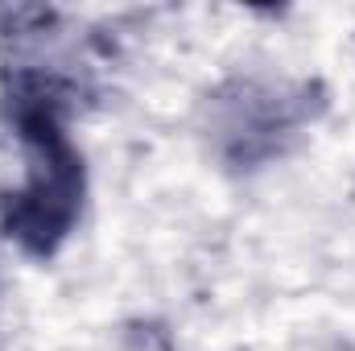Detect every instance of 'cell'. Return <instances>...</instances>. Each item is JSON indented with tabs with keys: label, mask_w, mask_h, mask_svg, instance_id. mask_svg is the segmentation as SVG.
I'll use <instances>...</instances> for the list:
<instances>
[{
	"label": "cell",
	"mask_w": 355,
	"mask_h": 351,
	"mask_svg": "<svg viewBox=\"0 0 355 351\" xmlns=\"http://www.w3.org/2000/svg\"><path fill=\"white\" fill-rule=\"evenodd\" d=\"M4 108L25 149V182L0 198V232L25 257L50 261L83 215L87 170L67 132L71 83L42 67H4Z\"/></svg>",
	"instance_id": "cell-1"
},
{
	"label": "cell",
	"mask_w": 355,
	"mask_h": 351,
	"mask_svg": "<svg viewBox=\"0 0 355 351\" xmlns=\"http://www.w3.org/2000/svg\"><path fill=\"white\" fill-rule=\"evenodd\" d=\"M310 91H257V87H240L236 99H223V120H219V132L227 141V157L232 162H257L268 157L272 149H281V141L306 124L310 103H306Z\"/></svg>",
	"instance_id": "cell-2"
}]
</instances>
